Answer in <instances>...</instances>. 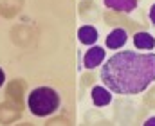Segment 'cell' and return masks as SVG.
<instances>
[{
	"label": "cell",
	"instance_id": "277c9868",
	"mask_svg": "<svg viewBox=\"0 0 155 126\" xmlns=\"http://www.w3.org/2000/svg\"><path fill=\"white\" fill-rule=\"evenodd\" d=\"M90 95L96 106H108L112 103V92L107 86H94Z\"/></svg>",
	"mask_w": 155,
	"mask_h": 126
},
{
	"label": "cell",
	"instance_id": "ba28073f",
	"mask_svg": "<svg viewBox=\"0 0 155 126\" xmlns=\"http://www.w3.org/2000/svg\"><path fill=\"white\" fill-rule=\"evenodd\" d=\"M134 45L139 49V50H153L155 47V38L150 34V33H135L134 34Z\"/></svg>",
	"mask_w": 155,
	"mask_h": 126
},
{
	"label": "cell",
	"instance_id": "7a4b0ae2",
	"mask_svg": "<svg viewBox=\"0 0 155 126\" xmlns=\"http://www.w3.org/2000/svg\"><path fill=\"white\" fill-rule=\"evenodd\" d=\"M60 105H61V97L51 86H36L35 90L29 92V97H27L29 112L36 117L52 115L60 108Z\"/></svg>",
	"mask_w": 155,
	"mask_h": 126
},
{
	"label": "cell",
	"instance_id": "8992f818",
	"mask_svg": "<svg viewBox=\"0 0 155 126\" xmlns=\"http://www.w3.org/2000/svg\"><path fill=\"white\" fill-rule=\"evenodd\" d=\"M97 29L94 27V25H81L79 29H78V40L83 43V45H88V47H92L94 43L97 42Z\"/></svg>",
	"mask_w": 155,
	"mask_h": 126
},
{
	"label": "cell",
	"instance_id": "8fae6325",
	"mask_svg": "<svg viewBox=\"0 0 155 126\" xmlns=\"http://www.w3.org/2000/svg\"><path fill=\"white\" fill-rule=\"evenodd\" d=\"M4 83H5V72H4V70L0 69V86H2Z\"/></svg>",
	"mask_w": 155,
	"mask_h": 126
},
{
	"label": "cell",
	"instance_id": "6da1fadb",
	"mask_svg": "<svg viewBox=\"0 0 155 126\" xmlns=\"http://www.w3.org/2000/svg\"><path fill=\"white\" fill-rule=\"evenodd\" d=\"M99 79L119 95L143 94L155 81V54L119 50L103 63Z\"/></svg>",
	"mask_w": 155,
	"mask_h": 126
},
{
	"label": "cell",
	"instance_id": "3957f363",
	"mask_svg": "<svg viewBox=\"0 0 155 126\" xmlns=\"http://www.w3.org/2000/svg\"><path fill=\"white\" fill-rule=\"evenodd\" d=\"M103 60H105V49L99 45H92L83 56V67L85 69H96L103 63Z\"/></svg>",
	"mask_w": 155,
	"mask_h": 126
},
{
	"label": "cell",
	"instance_id": "52a82bcc",
	"mask_svg": "<svg viewBox=\"0 0 155 126\" xmlns=\"http://www.w3.org/2000/svg\"><path fill=\"white\" fill-rule=\"evenodd\" d=\"M103 4L119 13H132L137 7V0H103Z\"/></svg>",
	"mask_w": 155,
	"mask_h": 126
},
{
	"label": "cell",
	"instance_id": "9c48e42d",
	"mask_svg": "<svg viewBox=\"0 0 155 126\" xmlns=\"http://www.w3.org/2000/svg\"><path fill=\"white\" fill-rule=\"evenodd\" d=\"M148 16H150V22L155 25V4L150 7V13H148Z\"/></svg>",
	"mask_w": 155,
	"mask_h": 126
},
{
	"label": "cell",
	"instance_id": "30bf717a",
	"mask_svg": "<svg viewBox=\"0 0 155 126\" xmlns=\"http://www.w3.org/2000/svg\"><path fill=\"white\" fill-rule=\"evenodd\" d=\"M143 126H155V117H150V119H146Z\"/></svg>",
	"mask_w": 155,
	"mask_h": 126
},
{
	"label": "cell",
	"instance_id": "5b68a950",
	"mask_svg": "<svg viewBox=\"0 0 155 126\" xmlns=\"http://www.w3.org/2000/svg\"><path fill=\"white\" fill-rule=\"evenodd\" d=\"M126 40H128V33L124 31V29H121V27H117V29H114L108 36H107V47L108 49H114V50H117V49H121L124 43H126Z\"/></svg>",
	"mask_w": 155,
	"mask_h": 126
}]
</instances>
